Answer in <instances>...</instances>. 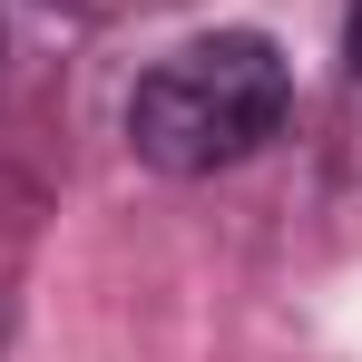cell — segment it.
<instances>
[{
  "label": "cell",
  "mask_w": 362,
  "mask_h": 362,
  "mask_svg": "<svg viewBox=\"0 0 362 362\" xmlns=\"http://www.w3.org/2000/svg\"><path fill=\"white\" fill-rule=\"evenodd\" d=\"M353 69H362V0H353Z\"/></svg>",
  "instance_id": "cell-2"
},
{
  "label": "cell",
  "mask_w": 362,
  "mask_h": 362,
  "mask_svg": "<svg viewBox=\"0 0 362 362\" xmlns=\"http://www.w3.org/2000/svg\"><path fill=\"white\" fill-rule=\"evenodd\" d=\"M294 108V78L274 59V40L255 30H216V40H186L177 59H157L127 98V147L157 167V177H216L255 157Z\"/></svg>",
  "instance_id": "cell-1"
}]
</instances>
